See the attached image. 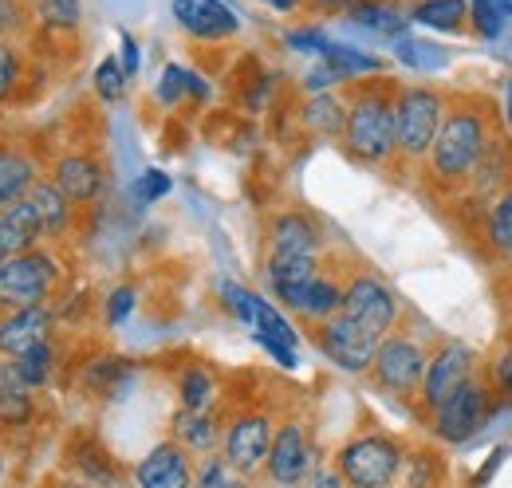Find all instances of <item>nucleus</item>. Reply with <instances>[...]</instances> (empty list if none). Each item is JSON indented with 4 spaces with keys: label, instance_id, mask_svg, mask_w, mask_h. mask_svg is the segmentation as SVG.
<instances>
[{
    "label": "nucleus",
    "instance_id": "obj_1",
    "mask_svg": "<svg viewBox=\"0 0 512 488\" xmlns=\"http://www.w3.org/2000/svg\"><path fill=\"white\" fill-rule=\"evenodd\" d=\"M493 130H497L493 111L481 99H465V103L446 107L442 130H438V138L426 154V170H430L434 185L446 189V193H461L473 178Z\"/></svg>",
    "mask_w": 512,
    "mask_h": 488
},
{
    "label": "nucleus",
    "instance_id": "obj_2",
    "mask_svg": "<svg viewBox=\"0 0 512 488\" xmlns=\"http://www.w3.org/2000/svg\"><path fill=\"white\" fill-rule=\"evenodd\" d=\"M394 91L386 79L351 87L347 122H343V150L355 162L383 166L394 158Z\"/></svg>",
    "mask_w": 512,
    "mask_h": 488
},
{
    "label": "nucleus",
    "instance_id": "obj_3",
    "mask_svg": "<svg viewBox=\"0 0 512 488\" xmlns=\"http://www.w3.org/2000/svg\"><path fill=\"white\" fill-rule=\"evenodd\" d=\"M446 107V95L426 83L398 87L394 91V154H402L406 162H426V154L442 130Z\"/></svg>",
    "mask_w": 512,
    "mask_h": 488
},
{
    "label": "nucleus",
    "instance_id": "obj_4",
    "mask_svg": "<svg viewBox=\"0 0 512 488\" xmlns=\"http://www.w3.org/2000/svg\"><path fill=\"white\" fill-rule=\"evenodd\" d=\"M60 276H64L60 260L40 244L20 256H8L0 264V311L48 304L60 288Z\"/></svg>",
    "mask_w": 512,
    "mask_h": 488
},
{
    "label": "nucleus",
    "instance_id": "obj_5",
    "mask_svg": "<svg viewBox=\"0 0 512 488\" xmlns=\"http://www.w3.org/2000/svg\"><path fill=\"white\" fill-rule=\"evenodd\" d=\"M402 445L386 433H359L339 449L335 473L351 488H390L402 473Z\"/></svg>",
    "mask_w": 512,
    "mask_h": 488
},
{
    "label": "nucleus",
    "instance_id": "obj_6",
    "mask_svg": "<svg viewBox=\"0 0 512 488\" xmlns=\"http://www.w3.org/2000/svg\"><path fill=\"white\" fill-rule=\"evenodd\" d=\"M426 363H430V355H426V347L418 339L390 331V335L379 339L371 374H375V382L383 386L386 394H394V398H418Z\"/></svg>",
    "mask_w": 512,
    "mask_h": 488
},
{
    "label": "nucleus",
    "instance_id": "obj_7",
    "mask_svg": "<svg viewBox=\"0 0 512 488\" xmlns=\"http://www.w3.org/2000/svg\"><path fill=\"white\" fill-rule=\"evenodd\" d=\"M347 319H355L363 331H371L375 339H383L398 323V300L379 276L371 272H351L343 280V307Z\"/></svg>",
    "mask_w": 512,
    "mask_h": 488
},
{
    "label": "nucleus",
    "instance_id": "obj_8",
    "mask_svg": "<svg viewBox=\"0 0 512 488\" xmlns=\"http://www.w3.org/2000/svg\"><path fill=\"white\" fill-rule=\"evenodd\" d=\"M485 418H489V390H485L481 378H469L430 414V426H434L438 441L461 445V441H469L477 429L485 426Z\"/></svg>",
    "mask_w": 512,
    "mask_h": 488
},
{
    "label": "nucleus",
    "instance_id": "obj_9",
    "mask_svg": "<svg viewBox=\"0 0 512 488\" xmlns=\"http://www.w3.org/2000/svg\"><path fill=\"white\" fill-rule=\"evenodd\" d=\"M316 343L320 351L339 366V370H351V374H363L375 363V351H379V339L371 331H363L355 319H347L343 311L316 323Z\"/></svg>",
    "mask_w": 512,
    "mask_h": 488
},
{
    "label": "nucleus",
    "instance_id": "obj_10",
    "mask_svg": "<svg viewBox=\"0 0 512 488\" xmlns=\"http://www.w3.org/2000/svg\"><path fill=\"white\" fill-rule=\"evenodd\" d=\"M473 370H477V363H473V351H469L465 343H457V339L442 343V347L430 355V363H426L422 386H418V406H422L426 414H434L461 382L473 378Z\"/></svg>",
    "mask_w": 512,
    "mask_h": 488
},
{
    "label": "nucleus",
    "instance_id": "obj_11",
    "mask_svg": "<svg viewBox=\"0 0 512 488\" xmlns=\"http://www.w3.org/2000/svg\"><path fill=\"white\" fill-rule=\"evenodd\" d=\"M225 461L237 469V473H256L264 461H268V449H272V418L260 414V410H245L237 414L229 426H225Z\"/></svg>",
    "mask_w": 512,
    "mask_h": 488
},
{
    "label": "nucleus",
    "instance_id": "obj_12",
    "mask_svg": "<svg viewBox=\"0 0 512 488\" xmlns=\"http://www.w3.org/2000/svg\"><path fill=\"white\" fill-rule=\"evenodd\" d=\"M308 465H312V449H308V433H304V422L288 418L284 426L272 433V449H268V461H264V469H268V477H272L276 485L296 488V485H304V477H308Z\"/></svg>",
    "mask_w": 512,
    "mask_h": 488
},
{
    "label": "nucleus",
    "instance_id": "obj_13",
    "mask_svg": "<svg viewBox=\"0 0 512 488\" xmlns=\"http://www.w3.org/2000/svg\"><path fill=\"white\" fill-rule=\"evenodd\" d=\"M174 20L193 40H229L241 32V20L221 0H174Z\"/></svg>",
    "mask_w": 512,
    "mask_h": 488
},
{
    "label": "nucleus",
    "instance_id": "obj_14",
    "mask_svg": "<svg viewBox=\"0 0 512 488\" xmlns=\"http://www.w3.org/2000/svg\"><path fill=\"white\" fill-rule=\"evenodd\" d=\"M52 307H16V311H4L0 315V359H16L24 355L28 347L44 343L48 331H52Z\"/></svg>",
    "mask_w": 512,
    "mask_h": 488
},
{
    "label": "nucleus",
    "instance_id": "obj_15",
    "mask_svg": "<svg viewBox=\"0 0 512 488\" xmlns=\"http://www.w3.org/2000/svg\"><path fill=\"white\" fill-rule=\"evenodd\" d=\"M134 481H138V488H190L193 465L178 441H162V445H154V449L138 461Z\"/></svg>",
    "mask_w": 512,
    "mask_h": 488
},
{
    "label": "nucleus",
    "instance_id": "obj_16",
    "mask_svg": "<svg viewBox=\"0 0 512 488\" xmlns=\"http://www.w3.org/2000/svg\"><path fill=\"white\" fill-rule=\"evenodd\" d=\"M52 182L64 189V197L71 205H87L103 193V182H107V170L95 154H83V150H71L64 154L56 166H52Z\"/></svg>",
    "mask_w": 512,
    "mask_h": 488
},
{
    "label": "nucleus",
    "instance_id": "obj_17",
    "mask_svg": "<svg viewBox=\"0 0 512 488\" xmlns=\"http://www.w3.org/2000/svg\"><path fill=\"white\" fill-rule=\"evenodd\" d=\"M276 300L288 307V311H296L300 319H308V323H323V319L339 315V307H343V284L316 272L308 284H300V288H292V292H284Z\"/></svg>",
    "mask_w": 512,
    "mask_h": 488
},
{
    "label": "nucleus",
    "instance_id": "obj_18",
    "mask_svg": "<svg viewBox=\"0 0 512 488\" xmlns=\"http://www.w3.org/2000/svg\"><path fill=\"white\" fill-rule=\"evenodd\" d=\"M320 229L308 213H280L268 225V256H320Z\"/></svg>",
    "mask_w": 512,
    "mask_h": 488
},
{
    "label": "nucleus",
    "instance_id": "obj_19",
    "mask_svg": "<svg viewBox=\"0 0 512 488\" xmlns=\"http://www.w3.org/2000/svg\"><path fill=\"white\" fill-rule=\"evenodd\" d=\"M469 189L481 201H497L505 189H512V146L505 134L493 130V138H489V146H485V154L469 178Z\"/></svg>",
    "mask_w": 512,
    "mask_h": 488
},
{
    "label": "nucleus",
    "instance_id": "obj_20",
    "mask_svg": "<svg viewBox=\"0 0 512 488\" xmlns=\"http://www.w3.org/2000/svg\"><path fill=\"white\" fill-rule=\"evenodd\" d=\"M36 182H40L36 162H32L20 146L0 142V209H8V205H16V201H24Z\"/></svg>",
    "mask_w": 512,
    "mask_h": 488
},
{
    "label": "nucleus",
    "instance_id": "obj_21",
    "mask_svg": "<svg viewBox=\"0 0 512 488\" xmlns=\"http://www.w3.org/2000/svg\"><path fill=\"white\" fill-rule=\"evenodd\" d=\"M28 201H32V209H36L40 233H44L48 241H60L67 233V225H71V201L64 197V189L56 182H48V178H40V182L32 185Z\"/></svg>",
    "mask_w": 512,
    "mask_h": 488
},
{
    "label": "nucleus",
    "instance_id": "obj_22",
    "mask_svg": "<svg viewBox=\"0 0 512 488\" xmlns=\"http://www.w3.org/2000/svg\"><path fill=\"white\" fill-rule=\"evenodd\" d=\"M36 406H32V390L20 382V374L12 370L8 359H0V426L20 429L32 422Z\"/></svg>",
    "mask_w": 512,
    "mask_h": 488
},
{
    "label": "nucleus",
    "instance_id": "obj_23",
    "mask_svg": "<svg viewBox=\"0 0 512 488\" xmlns=\"http://www.w3.org/2000/svg\"><path fill=\"white\" fill-rule=\"evenodd\" d=\"M71 465L91 481V485L99 488H119L123 485V473L115 469V461H111V453L103 449V445H95V441H87V437H79L75 445H71Z\"/></svg>",
    "mask_w": 512,
    "mask_h": 488
},
{
    "label": "nucleus",
    "instance_id": "obj_24",
    "mask_svg": "<svg viewBox=\"0 0 512 488\" xmlns=\"http://www.w3.org/2000/svg\"><path fill=\"white\" fill-rule=\"evenodd\" d=\"M300 119H304V126H308V130H316V134H327V138H343L347 103H343L339 95H331V91H320V95H312V99L304 103Z\"/></svg>",
    "mask_w": 512,
    "mask_h": 488
},
{
    "label": "nucleus",
    "instance_id": "obj_25",
    "mask_svg": "<svg viewBox=\"0 0 512 488\" xmlns=\"http://www.w3.org/2000/svg\"><path fill=\"white\" fill-rule=\"evenodd\" d=\"M320 272V256H268V284L276 296L308 284Z\"/></svg>",
    "mask_w": 512,
    "mask_h": 488
},
{
    "label": "nucleus",
    "instance_id": "obj_26",
    "mask_svg": "<svg viewBox=\"0 0 512 488\" xmlns=\"http://www.w3.org/2000/svg\"><path fill=\"white\" fill-rule=\"evenodd\" d=\"M174 437H178V445L186 449V453H209L213 445H217V437H221V426L209 418V410H201V414H193V410H182L178 418H174Z\"/></svg>",
    "mask_w": 512,
    "mask_h": 488
},
{
    "label": "nucleus",
    "instance_id": "obj_27",
    "mask_svg": "<svg viewBox=\"0 0 512 488\" xmlns=\"http://www.w3.org/2000/svg\"><path fill=\"white\" fill-rule=\"evenodd\" d=\"M8 363H12V370L20 374V382H24L28 390H40V386H48L52 374H56V347H52V339H44V343L28 347L24 355H16V359H8Z\"/></svg>",
    "mask_w": 512,
    "mask_h": 488
},
{
    "label": "nucleus",
    "instance_id": "obj_28",
    "mask_svg": "<svg viewBox=\"0 0 512 488\" xmlns=\"http://www.w3.org/2000/svg\"><path fill=\"white\" fill-rule=\"evenodd\" d=\"M410 16H414L418 24H426V28L457 32V28H465L469 8H465V0H422V4H414Z\"/></svg>",
    "mask_w": 512,
    "mask_h": 488
},
{
    "label": "nucleus",
    "instance_id": "obj_29",
    "mask_svg": "<svg viewBox=\"0 0 512 488\" xmlns=\"http://www.w3.org/2000/svg\"><path fill=\"white\" fill-rule=\"evenodd\" d=\"M178 398H182V410H193V414L209 410V402L217 398L213 374H209L205 366H186L182 378H178Z\"/></svg>",
    "mask_w": 512,
    "mask_h": 488
},
{
    "label": "nucleus",
    "instance_id": "obj_30",
    "mask_svg": "<svg viewBox=\"0 0 512 488\" xmlns=\"http://www.w3.org/2000/svg\"><path fill=\"white\" fill-rule=\"evenodd\" d=\"M485 237L493 244V252L512 264V189H505V193L493 201L489 221H485Z\"/></svg>",
    "mask_w": 512,
    "mask_h": 488
},
{
    "label": "nucleus",
    "instance_id": "obj_31",
    "mask_svg": "<svg viewBox=\"0 0 512 488\" xmlns=\"http://www.w3.org/2000/svg\"><path fill=\"white\" fill-rule=\"evenodd\" d=\"M323 63L339 75V79H355V75H371V71H383V63L359 48H347V44H327L323 48Z\"/></svg>",
    "mask_w": 512,
    "mask_h": 488
},
{
    "label": "nucleus",
    "instance_id": "obj_32",
    "mask_svg": "<svg viewBox=\"0 0 512 488\" xmlns=\"http://www.w3.org/2000/svg\"><path fill=\"white\" fill-rule=\"evenodd\" d=\"M351 20L363 24V28H371V32H386V36H394V32L406 28V16L398 8L383 4V0H355L351 4Z\"/></svg>",
    "mask_w": 512,
    "mask_h": 488
},
{
    "label": "nucleus",
    "instance_id": "obj_33",
    "mask_svg": "<svg viewBox=\"0 0 512 488\" xmlns=\"http://www.w3.org/2000/svg\"><path fill=\"white\" fill-rule=\"evenodd\" d=\"M402 481L406 488H438L442 485V461L434 449H414L402 457Z\"/></svg>",
    "mask_w": 512,
    "mask_h": 488
},
{
    "label": "nucleus",
    "instance_id": "obj_34",
    "mask_svg": "<svg viewBox=\"0 0 512 488\" xmlns=\"http://www.w3.org/2000/svg\"><path fill=\"white\" fill-rule=\"evenodd\" d=\"M32 12L48 32H75L79 28V0H32Z\"/></svg>",
    "mask_w": 512,
    "mask_h": 488
},
{
    "label": "nucleus",
    "instance_id": "obj_35",
    "mask_svg": "<svg viewBox=\"0 0 512 488\" xmlns=\"http://www.w3.org/2000/svg\"><path fill=\"white\" fill-rule=\"evenodd\" d=\"M512 12L509 0H473L469 4V20L485 40H497L505 32V16Z\"/></svg>",
    "mask_w": 512,
    "mask_h": 488
},
{
    "label": "nucleus",
    "instance_id": "obj_36",
    "mask_svg": "<svg viewBox=\"0 0 512 488\" xmlns=\"http://www.w3.org/2000/svg\"><path fill=\"white\" fill-rule=\"evenodd\" d=\"M130 366L127 359H95L83 374V386L95 390V394H115L119 390V378H127Z\"/></svg>",
    "mask_w": 512,
    "mask_h": 488
},
{
    "label": "nucleus",
    "instance_id": "obj_37",
    "mask_svg": "<svg viewBox=\"0 0 512 488\" xmlns=\"http://www.w3.org/2000/svg\"><path fill=\"white\" fill-rule=\"evenodd\" d=\"M24 79V56L16 48V40H0V103H8L16 95Z\"/></svg>",
    "mask_w": 512,
    "mask_h": 488
},
{
    "label": "nucleus",
    "instance_id": "obj_38",
    "mask_svg": "<svg viewBox=\"0 0 512 488\" xmlns=\"http://www.w3.org/2000/svg\"><path fill=\"white\" fill-rule=\"evenodd\" d=\"M197 488H249V485H245V473H237L225 457H209L197 469Z\"/></svg>",
    "mask_w": 512,
    "mask_h": 488
},
{
    "label": "nucleus",
    "instance_id": "obj_39",
    "mask_svg": "<svg viewBox=\"0 0 512 488\" xmlns=\"http://www.w3.org/2000/svg\"><path fill=\"white\" fill-rule=\"evenodd\" d=\"M95 91H99L103 103H119L123 91H127V71H123V63L119 60L99 63V67H95Z\"/></svg>",
    "mask_w": 512,
    "mask_h": 488
},
{
    "label": "nucleus",
    "instance_id": "obj_40",
    "mask_svg": "<svg viewBox=\"0 0 512 488\" xmlns=\"http://www.w3.org/2000/svg\"><path fill=\"white\" fill-rule=\"evenodd\" d=\"M398 60L418 71H434V67H446V52H434L422 40H398Z\"/></svg>",
    "mask_w": 512,
    "mask_h": 488
},
{
    "label": "nucleus",
    "instance_id": "obj_41",
    "mask_svg": "<svg viewBox=\"0 0 512 488\" xmlns=\"http://www.w3.org/2000/svg\"><path fill=\"white\" fill-rule=\"evenodd\" d=\"M221 296H225V307H229L245 327H253L256 323V300H260V296H253V292H249V288H241V284H225V288H221Z\"/></svg>",
    "mask_w": 512,
    "mask_h": 488
},
{
    "label": "nucleus",
    "instance_id": "obj_42",
    "mask_svg": "<svg viewBox=\"0 0 512 488\" xmlns=\"http://www.w3.org/2000/svg\"><path fill=\"white\" fill-rule=\"evenodd\" d=\"M28 12H32L28 0H0V40L20 36L28 28Z\"/></svg>",
    "mask_w": 512,
    "mask_h": 488
},
{
    "label": "nucleus",
    "instance_id": "obj_43",
    "mask_svg": "<svg viewBox=\"0 0 512 488\" xmlns=\"http://www.w3.org/2000/svg\"><path fill=\"white\" fill-rule=\"evenodd\" d=\"M166 193H170V178H166L162 170H146V174L138 178V185H134V197L146 201V205L158 201V197H166Z\"/></svg>",
    "mask_w": 512,
    "mask_h": 488
},
{
    "label": "nucleus",
    "instance_id": "obj_44",
    "mask_svg": "<svg viewBox=\"0 0 512 488\" xmlns=\"http://www.w3.org/2000/svg\"><path fill=\"white\" fill-rule=\"evenodd\" d=\"M186 79H190V71H182V67H166V71H162V87H158V99L174 107V103L186 95Z\"/></svg>",
    "mask_w": 512,
    "mask_h": 488
},
{
    "label": "nucleus",
    "instance_id": "obj_45",
    "mask_svg": "<svg viewBox=\"0 0 512 488\" xmlns=\"http://www.w3.org/2000/svg\"><path fill=\"white\" fill-rule=\"evenodd\" d=\"M130 307H134V288H115V292L107 296V323L119 327L130 315Z\"/></svg>",
    "mask_w": 512,
    "mask_h": 488
},
{
    "label": "nucleus",
    "instance_id": "obj_46",
    "mask_svg": "<svg viewBox=\"0 0 512 488\" xmlns=\"http://www.w3.org/2000/svg\"><path fill=\"white\" fill-rule=\"evenodd\" d=\"M288 44L296 48V52H320L327 48V40H323L316 28H300V32H288Z\"/></svg>",
    "mask_w": 512,
    "mask_h": 488
},
{
    "label": "nucleus",
    "instance_id": "obj_47",
    "mask_svg": "<svg viewBox=\"0 0 512 488\" xmlns=\"http://www.w3.org/2000/svg\"><path fill=\"white\" fill-rule=\"evenodd\" d=\"M256 343H260L280 366H288V370L296 366V347H288V343H280V339H268V335H256Z\"/></svg>",
    "mask_w": 512,
    "mask_h": 488
},
{
    "label": "nucleus",
    "instance_id": "obj_48",
    "mask_svg": "<svg viewBox=\"0 0 512 488\" xmlns=\"http://www.w3.org/2000/svg\"><path fill=\"white\" fill-rule=\"evenodd\" d=\"M505 457H509V449H505V445H501V449H493V453H489V461H485V465L477 469V477H473V488H485V485H489V481L497 477V469L505 465Z\"/></svg>",
    "mask_w": 512,
    "mask_h": 488
},
{
    "label": "nucleus",
    "instance_id": "obj_49",
    "mask_svg": "<svg viewBox=\"0 0 512 488\" xmlns=\"http://www.w3.org/2000/svg\"><path fill=\"white\" fill-rule=\"evenodd\" d=\"M331 83H339V75H335L327 63H323V67H316V71H308V87H312L316 95H320V91H327Z\"/></svg>",
    "mask_w": 512,
    "mask_h": 488
},
{
    "label": "nucleus",
    "instance_id": "obj_50",
    "mask_svg": "<svg viewBox=\"0 0 512 488\" xmlns=\"http://www.w3.org/2000/svg\"><path fill=\"white\" fill-rule=\"evenodd\" d=\"M493 378H497V386L512 398V351H505V355H501V363L493 366Z\"/></svg>",
    "mask_w": 512,
    "mask_h": 488
},
{
    "label": "nucleus",
    "instance_id": "obj_51",
    "mask_svg": "<svg viewBox=\"0 0 512 488\" xmlns=\"http://www.w3.org/2000/svg\"><path fill=\"white\" fill-rule=\"evenodd\" d=\"M308 488H343V477H339L335 469H316Z\"/></svg>",
    "mask_w": 512,
    "mask_h": 488
},
{
    "label": "nucleus",
    "instance_id": "obj_52",
    "mask_svg": "<svg viewBox=\"0 0 512 488\" xmlns=\"http://www.w3.org/2000/svg\"><path fill=\"white\" fill-rule=\"evenodd\" d=\"M138 63H142V56H138V44H134L130 36H123V71H127V79L138 71Z\"/></svg>",
    "mask_w": 512,
    "mask_h": 488
},
{
    "label": "nucleus",
    "instance_id": "obj_53",
    "mask_svg": "<svg viewBox=\"0 0 512 488\" xmlns=\"http://www.w3.org/2000/svg\"><path fill=\"white\" fill-rule=\"evenodd\" d=\"M501 292H505V311H509V319H512V272H509V280H505Z\"/></svg>",
    "mask_w": 512,
    "mask_h": 488
},
{
    "label": "nucleus",
    "instance_id": "obj_54",
    "mask_svg": "<svg viewBox=\"0 0 512 488\" xmlns=\"http://www.w3.org/2000/svg\"><path fill=\"white\" fill-rule=\"evenodd\" d=\"M268 4H272V8H280V12H292L300 0H268Z\"/></svg>",
    "mask_w": 512,
    "mask_h": 488
},
{
    "label": "nucleus",
    "instance_id": "obj_55",
    "mask_svg": "<svg viewBox=\"0 0 512 488\" xmlns=\"http://www.w3.org/2000/svg\"><path fill=\"white\" fill-rule=\"evenodd\" d=\"M8 256H12V244H8V237H4V233H0V264H4V260H8Z\"/></svg>",
    "mask_w": 512,
    "mask_h": 488
},
{
    "label": "nucleus",
    "instance_id": "obj_56",
    "mask_svg": "<svg viewBox=\"0 0 512 488\" xmlns=\"http://www.w3.org/2000/svg\"><path fill=\"white\" fill-rule=\"evenodd\" d=\"M320 4H347V0H320Z\"/></svg>",
    "mask_w": 512,
    "mask_h": 488
},
{
    "label": "nucleus",
    "instance_id": "obj_57",
    "mask_svg": "<svg viewBox=\"0 0 512 488\" xmlns=\"http://www.w3.org/2000/svg\"><path fill=\"white\" fill-rule=\"evenodd\" d=\"M509 119H512V87H509Z\"/></svg>",
    "mask_w": 512,
    "mask_h": 488
},
{
    "label": "nucleus",
    "instance_id": "obj_58",
    "mask_svg": "<svg viewBox=\"0 0 512 488\" xmlns=\"http://www.w3.org/2000/svg\"><path fill=\"white\" fill-rule=\"evenodd\" d=\"M64 488H87V485H64Z\"/></svg>",
    "mask_w": 512,
    "mask_h": 488
},
{
    "label": "nucleus",
    "instance_id": "obj_59",
    "mask_svg": "<svg viewBox=\"0 0 512 488\" xmlns=\"http://www.w3.org/2000/svg\"><path fill=\"white\" fill-rule=\"evenodd\" d=\"M509 4H512V0H509Z\"/></svg>",
    "mask_w": 512,
    "mask_h": 488
}]
</instances>
